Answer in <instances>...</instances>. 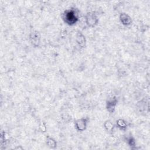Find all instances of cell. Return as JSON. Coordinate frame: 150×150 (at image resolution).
I'll return each mask as SVG.
<instances>
[{
  "label": "cell",
  "instance_id": "30bf717a",
  "mask_svg": "<svg viewBox=\"0 0 150 150\" xmlns=\"http://www.w3.org/2000/svg\"><path fill=\"white\" fill-rule=\"evenodd\" d=\"M46 143L47 145L51 148H55L57 146L56 141L52 137H47L46 139Z\"/></svg>",
  "mask_w": 150,
  "mask_h": 150
},
{
  "label": "cell",
  "instance_id": "7c38bea8",
  "mask_svg": "<svg viewBox=\"0 0 150 150\" xmlns=\"http://www.w3.org/2000/svg\"><path fill=\"white\" fill-rule=\"evenodd\" d=\"M39 128H40L41 131L45 132L46 130V127L45 124L44 122H42V124H40V125H39Z\"/></svg>",
  "mask_w": 150,
  "mask_h": 150
},
{
  "label": "cell",
  "instance_id": "52a82bcc",
  "mask_svg": "<svg viewBox=\"0 0 150 150\" xmlns=\"http://www.w3.org/2000/svg\"><path fill=\"white\" fill-rule=\"evenodd\" d=\"M120 21L124 26H128L132 23V19L131 16L125 13H121L120 15Z\"/></svg>",
  "mask_w": 150,
  "mask_h": 150
},
{
  "label": "cell",
  "instance_id": "8fae6325",
  "mask_svg": "<svg viewBox=\"0 0 150 150\" xmlns=\"http://www.w3.org/2000/svg\"><path fill=\"white\" fill-rule=\"evenodd\" d=\"M127 142L128 144V145L131 146V147H133L135 145V139H134L133 137H129V138H127Z\"/></svg>",
  "mask_w": 150,
  "mask_h": 150
},
{
  "label": "cell",
  "instance_id": "ba28073f",
  "mask_svg": "<svg viewBox=\"0 0 150 150\" xmlns=\"http://www.w3.org/2000/svg\"><path fill=\"white\" fill-rule=\"evenodd\" d=\"M104 127L105 130L109 133H111L114 128V125L112 123V121L110 120H106L104 123Z\"/></svg>",
  "mask_w": 150,
  "mask_h": 150
},
{
  "label": "cell",
  "instance_id": "8992f818",
  "mask_svg": "<svg viewBox=\"0 0 150 150\" xmlns=\"http://www.w3.org/2000/svg\"><path fill=\"white\" fill-rule=\"evenodd\" d=\"M76 41L78 46L80 47H84L86 43V40L84 35L80 32L77 31L76 36Z\"/></svg>",
  "mask_w": 150,
  "mask_h": 150
},
{
  "label": "cell",
  "instance_id": "3957f363",
  "mask_svg": "<svg viewBox=\"0 0 150 150\" xmlns=\"http://www.w3.org/2000/svg\"><path fill=\"white\" fill-rule=\"evenodd\" d=\"M88 122V118H81L77 119L74 122L75 127L78 131H83L86 129Z\"/></svg>",
  "mask_w": 150,
  "mask_h": 150
},
{
  "label": "cell",
  "instance_id": "7a4b0ae2",
  "mask_svg": "<svg viewBox=\"0 0 150 150\" xmlns=\"http://www.w3.org/2000/svg\"><path fill=\"white\" fill-rule=\"evenodd\" d=\"M98 22V18L94 12H89L86 16V23L90 27L95 26Z\"/></svg>",
  "mask_w": 150,
  "mask_h": 150
},
{
  "label": "cell",
  "instance_id": "6da1fadb",
  "mask_svg": "<svg viewBox=\"0 0 150 150\" xmlns=\"http://www.w3.org/2000/svg\"><path fill=\"white\" fill-rule=\"evenodd\" d=\"M63 19L69 25H73L78 21V18L74 10H67L63 14Z\"/></svg>",
  "mask_w": 150,
  "mask_h": 150
},
{
  "label": "cell",
  "instance_id": "277c9868",
  "mask_svg": "<svg viewBox=\"0 0 150 150\" xmlns=\"http://www.w3.org/2000/svg\"><path fill=\"white\" fill-rule=\"evenodd\" d=\"M118 100L115 97L109 98L106 103V108L107 111L110 113H112L115 109Z\"/></svg>",
  "mask_w": 150,
  "mask_h": 150
},
{
  "label": "cell",
  "instance_id": "5b68a950",
  "mask_svg": "<svg viewBox=\"0 0 150 150\" xmlns=\"http://www.w3.org/2000/svg\"><path fill=\"white\" fill-rule=\"evenodd\" d=\"M29 39L30 42L34 46H38L40 43V34L38 31H33L30 33L29 35Z\"/></svg>",
  "mask_w": 150,
  "mask_h": 150
},
{
  "label": "cell",
  "instance_id": "9c48e42d",
  "mask_svg": "<svg viewBox=\"0 0 150 150\" xmlns=\"http://www.w3.org/2000/svg\"><path fill=\"white\" fill-rule=\"evenodd\" d=\"M116 125L117 127H118L120 129L122 130H125L128 127L127 122L123 119L117 120L116 121Z\"/></svg>",
  "mask_w": 150,
  "mask_h": 150
}]
</instances>
